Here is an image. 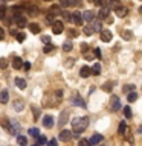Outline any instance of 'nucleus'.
Listing matches in <instances>:
<instances>
[{
  "instance_id": "1",
  "label": "nucleus",
  "mask_w": 142,
  "mask_h": 146,
  "mask_svg": "<svg viewBox=\"0 0 142 146\" xmlns=\"http://www.w3.org/2000/svg\"><path fill=\"white\" fill-rule=\"evenodd\" d=\"M89 117H86V116H82V117H75L72 120V128H73V132H75V137L80 135V132H82L86 129L87 126H89Z\"/></svg>"
},
{
  "instance_id": "2",
  "label": "nucleus",
  "mask_w": 142,
  "mask_h": 146,
  "mask_svg": "<svg viewBox=\"0 0 142 146\" xmlns=\"http://www.w3.org/2000/svg\"><path fill=\"white\" fill-rule=\"evenodd\" d=\"M61 96H63V93L60 90L55 91L54 94H46L43 99V105H46V107H57L61 102Z\"/></svg>"
},
{
  "instance_id": "3",
  "label": "nucleus",
  "mask_w": 142,
  "mask_h": 146,
  "mask_svg": "<svg viewBox=\"0 0 142 146\" xmlns=\"http://www.w3.org/2000/svg\"><path fill=\"white\" fill-rule=\"evenodd\" d=\"M8 131H9V134H11V135L18 137V134H20V123H18V120L12 119L11 125H9V128H8Z\"/></svg>"
},
{
  "instance_id": "4",
  "label": "nucleus",
  "mask_w": 142,
  "mask_h": 146,
  "mask_svg": "<svg viewBox=\"0 0 142 146\" xmlns=\"http://www.w3.org/2000/svg\"><path fill=\"white\" fill-rule=\"evenodd\" d=\"M64 31V25H63V23L61 21H54L52 23V32H54V34H61V32Z\"/></svg>"
},
{
  "instance_id": "5",
  "label": "nucleus",
  "mask_w": 142,
  "mask_h": 146,
  "mask_svg": "<svg viewBox=\"0 0 142 146\" xmlns=\"http://www.w3.org/2000/svg\"><path fill=\"white\" fill-rule=\"evenodd\" d=\"M54 122H55V119H54L52 116H44V117H43V126L48 128V129H50V128L55 125Z\"/></svg>"
},
{
  "instance_id": "6",
  "label": "nucleus",
  "mask_w": 142,
  "mask_h": 146,
  "mask_svg": "<svg viewBox=\"0 0 142 146\" xmlns=\"http://www.w3.org/2000/svg\"><path fill=\"white\" fill-rule=\"evenodd\" d=\"M72 21L75 23L76 26H80V25H82V14H81V12H78V11H75V12H72Z\"/></svg>"
},
{
  "instance_id": "7",
  "label": "nucleus",
  "mask_w": 142,
  "mask_h": 146,
  "mask_svg": "<svg viewBox=\"0 0 142 146\" xmlns=\"http://www.w3.org/2000/svg\"><path fill=\"white\" fill-rule=\"evenodd\" d=\"M70 137H72V132H70V131H67V129H63L61 132H60L58 139L61 140V141H69V140H70Z\"/></svg>"
},
{
  "instance_id": "8",
  "label": "nucleus",
  "mask_w": 142,
  "mask_h": 146,
  "mask_svg": "<svg viewBox=\"0 0 142 146\" xmlns=\"http://www.w3.org/2000/svg\"><path fill=\"white\" fill-rule=\"evenodd\" d=\"M14 21H15V25H17L18 27H25V26H27L26 18L23 17V15H15V17H14Z\"/></svg>"
},
{
  "instance_id": "9",
  "label": "nucleus",
  "mask_w": 142,
  "mask_h": 146,
  "mask_svg": "<svg viewBox=\"0 0 142 146\" xmlns=\"http://www.w3.org/2000/svg\"><path fill=\"white\" fill-rule=\"evenodd\" d=\"M121 110V100H119L118 96H113L112 98V111H118Z\"/></svg>"
},
{
  "instance_id": "10",
  "label": "nucleus",
  "mask_w": 142,
  "mask_h": 146,
  "mask_svg": "<svg viewBox=\"0 0 142 146\" xmlns=\"http://www.w3.org/2000/svg\"><path fill=\"white\" fill-rule=\"evenodd\" d=\"M99 35H101V40H102L104 43H109V41L112 40V32L110 31H101Z\"/></svg>"
},
{
  "instance_id": "11",
  "label": "nucleus",
  "mask_w": 142,
  "mask_h": 146,
  "mask_svg": "<svg viewBox=\"0 0 142 146\" xmlns=\"http://www.w3.org/2000/svg\"><path fill=\"white\" fill-rule=\"evenodd\" d=\"M21 66H25V62H23V59L20 56H15L12 61V67L15 68V70H18V68H21Z\"/></svg>"
},
{
  "instance_id": "12",
  "label": "nucleus",
  "mask_w": 142,
  "mask_h": 146,
  "mask_svg": "<svg viewBox=\"0 0 142 146\" xmlns=\"http://www.w3.org/2000/svg\"><path fill=\"white\" fill-rule=\"evenodd\" d=\"M67 119H69V111H63L61 114H60V122H58V125L63 126L64 123H67Z\"/></svg>"
},
{
  "instance_id": "13",
  "label": "nucleus",
  "mask_w": 142,
  "mask_h": 146,
  "mask_svg": "<svg viewBox=\"0 0 142 146\" xmlns=\"http://www.w3.org/2000/svg\"><path fill=\"white\" fill-rule=\"evenodd\" d=\"M72 104L73 105H78V107H81V108H86V102L80 98V96H75V98L72 99Z\"/></svg>"
},
{
  "instance_id": "14",
  "label": "nucleus",
  "mask_w": 142,
  "mask_h": 146,
  "mask_svg": "<svg viewBox=\"0 0 142 146\" xmlns=\"http://www.w3.org/2000/svg\"><path fill=\"white\" fill-rule=\"evenodd\" d=\"M8 100H9L8 90H2V91H0V102H2V104H8Z\"/></svg>"
},
{
  "instance_id": "15",
  "label": "nucleus",
  "mask_w": 142,
  "mask_h": 146,
  "mask_svg": "<svg viewBox=\"0 0 142 146\" xmlns=\"http://www.w3.org/2000/svg\"><path fill=\"white\" fill-rule=\"evenodd\" d=\"M93 18H95V14L92 12V11L82 12V20H86V21H93Z\"/></svg>"
},
{
  "instance_id": "16",
  "label": "nucleus",
  "mask_w": 142,
  "mask_h": 146,
  "mask_svg": "<svg viewBox=\"0 0 142 146\" xmlns=\"http://www.w3.org/2000/svg\"><path fill=\"white\" fill-rule=\"evenodd\" d=\"M80 75H81V78H87L89 75H92V68H90V67H87V66L81 67V70H80Z\"/></svg>"
},
{
  "instance_id": "17",
  "label": "nucleus",
  "mask_w": 142,
  "mask_h": 146,
  "mask_svg": "<svg viewBox=\"0 0 142 146\" xmlns=\"http://www.w3.org/2000/svg\"><path fill=\"white\" fill-rule=\"evenodd\" d=\"M109 12H110V11H109V8H105V6H104V8H101V11L98 12L99 20H104V18H107V17H109Z\"/></svg>"
},
{
  "instance_id": "18",
  "label": "nucleus",
  "mask_w": 142,
  "mask_h": 146,
  "mask_svg": "<svg viewBox=\"0 0 142 146\" xmlns=\"http://www.w3.org/2000/svg\"><path fill=\"white\" fill-rule=\"evenodd\" d=\"M101 140H102V135H101V134H95V135L92 137V139H90L89 141H90V145H92V146H95V145L101 143Z\"/></svg>"
},
{
  "instance_id": "19",
  "label": "nucleus",
  "mask_w": 142,
  "mask_h": 146,
  "mask_svg": "<svg viewBox=\"0 0 142 146\" xmlns=\"http://www.w3.org/2000/svg\"><path fill=\"white\" fill-rule=\"evenodd\" d=\"M61 6H58V5H54V6H50L49 9V14H52V15H58V14H61Z\"/></svg>"
},
{
  "instance_id": "20",
  "label": "nucleus",
  "mask_w": 142,
  "mask_h": 146,
  "mask_svg": "<svg viewBox=\"0 0 142 146\" xmlns=\"http://www.w3.org/2000/svg\"><path fill=\"white\" fill-rule=\"evenodd\" d=\"M23 108H25V102L20 99H17L15 102H14V110H15V111H21Z\"/></svg>"
},
{
  "instance_id": "21",
  "label": "nucleus",
  "mask_w": 142,
  "mask_h": 146,
  "mask_svg": "<svg viewBox=\"0 0 142 146\" xmlns=\"http://www.w3.org/2000/svg\"><path fill=\"white\" fill-rule=\"evenodd\" d=\"M109 8H112V9H115V11H118V9L121 8V2H119V0H110V2H109Z\"/></svg>"
},
{
  "instance_id": "22",
  "label": "nucleus",
  "mask_w": 142,
  "mask_h": 146,
  "mask_svg": "<svg viewBox=\"0 0 142 146\" xmlns=\"http://www.w3.org/2000/svg\"><path fill=\"white\" fill-rule=\"evenodd\" d=\"M26 9H27V14H29V15H32V17L38 14V8H37V6H32V5H27Z\"/></svg>"
},
{
  "instance_id": "23",
  "label": "nucleus",
  "mask_w": 142,
  "mask_h": 146,
  "mask_svg": "<svg viewBox=\"0 0 142 146\" xmlns=\"http://www.w3.org/2000/svg\"><path fill=\"white\" fill-rule=\"evenodd\" d=\"M15 85H17L20 90H25V88H26V81L21 79V78H15Z\"/></svg>"
},
{
  "instance_id": "24",
  "label": "nucleus",
  "mask_w": 142,
  "mask_h": 146,
  "mask_svg": "<svg viewBox=\"0 0 142 146\" xmlns=\"http://www.w3.org/2000/svg\"><path fill=\"white\" fill-rule=\"evenodd\" d=\"M72 49H73V44H72L70 40H67V41H64V43H63V50H64V52H70Z\"/></svg>"
},
{
  "instance_id": "25",
  "label": "nucleus",
  "mask_w": 142,
  "mask_h": 146,
  "mask_svg": "<svg viewBox=\"0 0 142 146\" xmlns=\"http://www.w3.org/2000/svg\"><path fill=\"white\" fill-rule=\"evenodd\" d=\"M127 131H128L127 123L125 122H121V123H119V128H118V132H119V134H125Z\"/></svg>"
},
{
  "instance_id": "26",
  "label": "nucleus",
  "mask_w": 142,
  "mask_h": 146,
  "mask_svg": "<svg viewBox=\"0 0 142 146\" xmlns=\"http://www.w3.org/2000/svg\"><path fill=\"white\" fill-rule=\"evenodd\" d=\"M29 31L32 32V34H38V32H40V25H38V23H31V25H29Z\"/></svg>"
},
{
  "instance_id": "27",
  "label": "nucleus",
  "mask_w": 142,
  "mask_h": 146,
  "mask_svg": "<svg viewBox=\"0 0 142 146\" xmlns=\"http://www.w3.org/2000/svg\"><path fill=\"white\" fill-rule=\"evenodd\" d=\"M27 132H29L31 137H35V139H38V137H40V129H38V128H29V131H27Z\"/></svg>"
},
{
  "instance_id": "28",
  "label": "nucleus",
  "mask_w": 142,
  "mask_h": 146,
  "mask_svg": "<svg viewBox=\"0 0 142 146\" xmlns=\"http://www.w3.org/2000/svg\"><path fill=\"white\" fill-rule=\"evenodd\" d=\"M127 14H128V9H127V8H124V6H121V8H119L118 11H116V15H118V17H121V18H122V17H125Z\"/></svg>"
},
{
  "instance_id": "29",
  "label": "nucleus",
  "mask_w": 142,
  "mask_h": 146,
  "mask_svg": "<svg viewBox=\"0 0 142 146\" xmlns=\"http://www.w3.org/2000/svg\"><path fill=\"white\" fill-rule=\"evenodd\" d=\"M17 143H18V146H27V140H26V137L18 135V137H17Z\"/></svg>"
},
{
  "instance_id": "30",
  "label": "nucleus",
  "mask_w": 142,
  "mask_h": 146,
  "mask_svg": "<svg viewBox=\"0 0 142 146\" xmlns=\"http://www.w3.org/2000/svg\"><path fill=\"white\" fill-rule=\"evenodd\" d=\"M122 91H124V93H133V91H135V85H133V84L124 85L122 87Z\"/></svg>"
},
{
  "instance_id": "31",
  "label": "nucleus",
  "mask_w": 142,
  "mask_h": 146,
  "mask_svg": "<svg viewBox=\"0 0 142 146\" xmlns=\"http://www.w3.org/2000/svg\"><path fill=\"white\" fill-rule=\"evenodd\" d=\"M101 73V64L96 62L93 67H92V75H99Z\"/></svg>"
},
{
  "instance_id": "32",
  "label": "nucleus",
  "mask_w": 142,
  "mask_h": 146,
  "mask_svg": "<svg viewBox=\"0 0 142 146\" xmlns=\"http://www.w3.org/2000/svg\"><path fill=\"white\" fill-rule=\"evenodd\" d=\"M112 88H113V82H105V84L102 85V90L104 91H107V93H110V91H112Z\"/></svg>"
},
{
  "instance_id": "33",
  "label": "nucleus",
  "mask_w": 142,
  "mask_h": 146,
  "mask_svg": "<svg viewBox=\"0 0 142 146\" xmlns=\"http://www.w3.org/2000/svg\"><path fill=\"white\" fill-rule=\"evenodd\" d=\"M122 38L127 40V41H130V40L133 38V34H131L130 31H124V32H122Z\"/></svg>"
},
{
  "instance_id": "34",
  "label": "nucleus",
  "mask_w": 142,
  "mask_h": 146,
  "mask_svg": "<svg viewBox=\"0 0 142 146\" xmlns=\"http://www.w3.org/2000/svg\"><path fill=\"white\" fill-rule=\"evenodd\" d=\"M0 122H2V125L5 126V128H6V129H8V128H9V125H11V120H9V119L8 117H2V119H0Z\"/></svg>"
},
{
  "instance_id": "35",
  "label": "nucleus",
  "mask_w": 142,
  "mask_h": 146,
  "mask_svg": "<svg viewBox=\"0 0 142 146\" xmlns=\"http://www.w3.org/2000/svg\"><path fill=\"white\" fill-rule=\"evenodd\" d=\"M82 32H84L86 35H92L93 34V27H92V25H89V26H84V29H82Z\"/></svg>"
},
{
  "instance_id": "36",
  "label": "nucleus",
  "mask_w": 142,
  "mask_h": 146,
  "mask_svg": "<svg viewBox=\"0 0 142 146\" xmlns=\"http://www.w3.org/2000/svg\"><path fill=\"white\" fill-rule=\"evenodd\" d=\"M92 27L95 32H101V21H92Z\"/></svg>"
},
{
  "instance_id": "37",
  "label": "nucleus",
  "mask_w": 142,
  "mask_h": 146,
  "mask_svg": "<svg viewBox=\"0 0 142 146\" xmlns=\"http://www.w3.org/2000/svg\"><path fill=\"white\" fill-rule=\"evenodd\" d=\"M54 49H55L54 44H46L44 49H43V52H44V53H50V52H54Z\"/></svg>"
},
{
  "instance_id": "38",
  "label": "nucleus",
  "mask_w": 142,
  "mask_h": 146,
  "mask_svg": "<svg viewBox=\"0 0 142 146\" xmlns=\"http://www.w3.org/2000/svg\"><path fill=\"white\" fill-rule=\"evenodd\" d=\"M124 116H125L127 119H131L133 114H131V108H130V107H125V108H124Z\"/></svg>"
},
{
  "instance_id": "39",
  "label": "nucleus",
  "mask_w": 142,
  "mask_h": 146,
  "mask_svg": "<svg viewBox=\"0 0 142 146\" xmlns=\"http://www.w3.org/2000/svg\"><path fill=\"white\" fill-rule=\"evenodd\" d=\"M48 141H46V137L44 135H40L38 140H37V146H41V145H46Z\"/></svg>"
},
{
  "instance_id": "40",
  "label": "nucleus",
  "mask_w": 142,
  "mask_h": 146,
  "mask_svg": "<svg viewBox=\"0 0 142 146\" xmlns=\"http://www.w3.org/2000/svg\"><path fill=\"white\" fill-rule=\"evenodd\" d=\"M128 102H135V100L137 99V94L135 93V91H133V93H128Z\"/></svg>"
},
{
  "instance_id": "41",
  "label": "nucleus",
  "mask_w": 142,
  "mask_h": 146,
  "mask_svg": "<svg viewBox=\"0 0 142 146\" xmlns=\"http://www.w3.org/2000/svg\"><path fill=\"white\" fill-rule=\"evenodd\" d=\"M15 36H17V41H18V43H23V41H25V38H26V35L23 34V32H18Z\"/></svg>"
},
{
  "instance_id": "42",
  "label": "nucleus",
  "mask_w": 142,
  "mask_h": 146,
  "mask_svg": "<svg viewBox=\"0 0 142 146\" xmlns=\"http://www.w3.org/2000/svg\"><path fill=\"white\" fill-rule=\"evenodd\" d=\"M78 146H92V145H90V141L87 139H81L80 143H78Z\"/></svg>"
},
{
  "instance_id": "43",
  "label": "nucleus",
  "mask_w": 142,
  "mask_h": 146,
  "mask_svg": "<svg viewBox=\"0 0 142 146\" xmlns=\"http://www.w3.org/2000/svg\"><path fill=\"white\" fill-rule=\"evenodd\" d=\"M60 6H64V8L70 6V0H60Z\"/></svg>"
},
{
  "instance_id": "44",
  "label": "nucleus",
  "mask_w": 142,
  "mask_h": 146,
  "mask_svg": "<svg viewBox=\"0 0 142 146\" xmlns=\"http://www.w3.org/2000/svg\"><path fill=\"white\" fill-rule=\"evenodd\" d=\"M8 67V61L5 58H0V68H6Z\"/></svg>"
},
{
  "instance_id": "45",
  "label": "nucleus",
  "mask_w": 142,
  "mask_h": 146,
  "mask_svg": "<svg viewBox=\"0 0 142 146\" xmlns=\"http://www.w3.org/2000/svg\"><path fill=\"white\" fill-rule=\"evenodd\" d=\"M105 3H107L105 0H95V5H96V6H101V8H104Z\"/></svg>"
},
{
  "instance_id": "46",
  "label": "nucleus",
  "mask_w": 142,
  "mask_h": 146,
  "mask_svg": "<svg viewBox=\"0 0 142 146\" xmlns=\"http://www.w3.org/2000/svg\"><path fill=\"white\" fill-rule=\"evenodd\" d=\"M32 113H34V117H35V119L40 116V110L37 108V107H34V105H32Z\"/></svg>"
},
{
  "instance_id": "47",
  "label": "nucleus",
  "mask_w": 142,
  "mask_h": 146,
  "mask_svg": "<svg viewBox=\"0 0 142 146\" xmlns=\"http://www.w3.org/2000/svg\"><path fill=\"white\" fill-rule=\"evenodd\" d=\"M41 41H43L44 44H49L50 43V36L49 35H43V36H41Z\"/></svg>"
},
{
  "instance_id": "48",
  "label": "nucleus",
  "mask_w": 142,
  "mask_h": 146,
  "mask_svg": "<svg viewBox=\"0 0 142 146\" xmlns=\"http://www.w3.org/2000/svg\"><path fill=\"white\" fill-rule=\"evenodd\" d=\"M5 14H6V6H0V18H5Z\"/></svg>"
},
{
  "instance_id": "49",
  "label": "nucleus",
  "mask_w": 142,
  "mask_h": 146,
  "mask_svg": "<svg viewBox=\"0 0 142 146\" xmlns=\"http://www.w3.org/2000/svg\"><path fill=\"white\" fill-rule=\"evenodd\" d=\"M48 146H57V140H55V139L49 140V141H48Z\"/></svg>"
},
{
  "instance_id": "50",
  "label": "nucleus",
  "mask_w": 142,
  "mask_h": 146,
  "mask_svg": "<svg viewBox=\"0 0 142 146\" xmlns=\"http://www.w3.org/2000/svg\"><path fill=\"white\" fill-rule=\"evenodd\" d=\"M54 17H55V15H52V14H49V15L46 17V20H48L49 23H54Z\"/></svg>"
},
{
  "instance_id": "51",
  "label": "nucleus",
  "mask_w": 142,
  "mask_h": 146,
  "mask_svg": "<svg viewBox=\"0 0 142 146\" xmlns=\"http://www.w3.org/2000/svg\"><path fill=\"white\" fill-rule=\"evenodd\" d=\"M75 35H78V32H76L75 29H70V31H69V36H75Z\"/></svg>"
},
{
  "instance_id": "52",
  "label": "nucleus",
  "mask_w": 142,
  "mask_h": 146,
  "mask_svg": "<svg viewBox=\"0 0 142 146\" xmlns=\"http://www.w3.org/2000/svg\"><path fill=\"white\" fill-rule=\"evenodd\" d=\"M93 53H95V56H96V58H101V50H99V49H95V50H93Z\"/></svg>"
},
{
  "instance_id": "53",
  "label": "nucleus",
  "mask_w": 142,
  "mask_h": 146,
  "mask_svg": "<svg viewBox=\"0 0 142 146\" xmlns=\"http://www.w3.org/2000/svg\"><path fill=\"white\" fill-rule=\"evenodd\" d=\"M66 61H67L66 62V67H72L73 66V59H66Z\"/></svg>"
},
{
  "instance_id": "54",
  "label": "nucleus",
  "mask_w": 142,
  "mask_h": 146,
  "mask_svg": "<svg viewBox=\"0 0 142 146\" xmlns=\"http://www.w3.org/2000/svg\"><path fill=\"white\" fill-rule=\"evenodd\" d=\"M95 55V53H93ZM93 55H92V53H84V58L86 59H92V58H93Z\"/></svg>"
},
{
  "instance_id": "55",
  "label": "nucleus",
  "mask_w": 142,
  "mask_h": 146,
  "mask_svg": "<svg viewBox=\"0 0 142 146\" xmlns=\"http://www.w3.org/2000/svg\"><path fill=\"white\" fill-rule=\"evenodd\" d=\"M3 38H5V31L2 29V27H0V41H2Z\"/></svg>"
},
{
  "instance_id": "56",
  "label": "nucleus",
  "mask_w": 142,
  "mask_h": 146,
  "mask_svg": "<svg viewBox=\"0 0 142 146\" xmlns=\"http://www.w3.org/2000/svg\"><path fill=\"white\" fill-rule=\"evenodd\" d=\"M23 67H25V70H29V68H31V64H29V62H25V66H23Z\"/></svg>"
},
{
  "instance_id": "57",
  "label": "nucleus",
  "mask_w": 142,
  "mask_h": 146,
  "mask_svg": "<svg viewBox=\"0 0 142 146\" xmlns=\"http://www.w3.org/2000/svg\"><path fill=\"white\" fill-rule=\"evenodd\" d=\"M75 5H78V0H70V6H75Z\"/></svg>"
},
{
  "instance_id": "58",
  "label": "nucleus",
  "mask_w": 142,
  "mask_h": 146,
  "mask_svg": "<svg viewBox=\"0 0 142 146\" xmlns=\"http://www.w3.org/2000/svg\"><path fill=\"white\" fill-rule=\"evenodd\" d=\"M139 12H142V6H141V8H139Z\"/></svg>"
},
{
  "instance_id": "59",
  "label": "nucleus",
  "mask_w": 142,
  "mask_h": 146,
  "mask_svg": "<svg viewBox=\"0 0 142 146\" xmlns=\"http://www.w3.org/2000/svg\"><path fill=\"white\" fill-rule=\"evenodd\" d=\"M139 131H142V128H141V129H139Z\"/></svg>"
}]
</instances>
